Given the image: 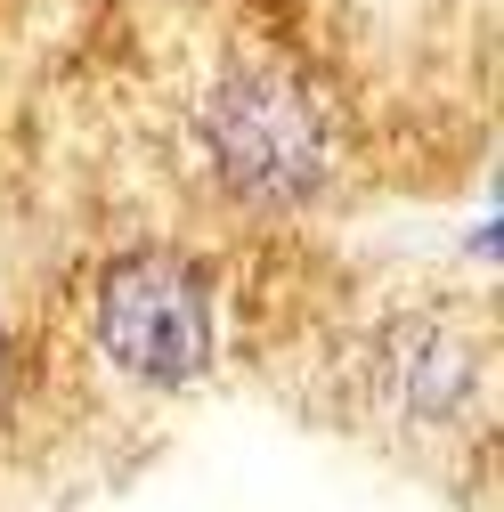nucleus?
<instances>
[{
    "instance_id": "4",
    "label": "nucleus",
    "mask_w": 504,
    "mask_h": 512,
    "mask_svg": "<svg viewBox=\"0 0 504 512\" xmlns=\"http://www.w3.org/2000/svg\"><path fill=\"white\" fill-rule=\"evenodd\" d=\"M17 399H25V350H17V326L0 317V431L17 423Z\"/></svg>"
},
{
    "instance_id": "1",
    "label": "nucleus",
    "mask_w": 504,
    "mask_h": 512,
    "mask_svg": "<svg viewBox=\"0 0 504 512\" xmlns=\"http://www.w3.org/2000/svg\"><path fill=\"white\" fill-rule=\"evenodd\" d=\"M496 382H504L496 317L480 293H448V285H374L342 301L309 350L318 415L431 480L488 472Z\"/></svg>"
},
{
    "instance_id": "3",
    "label": "nucleus",
    "mask_w": 504,
    "mask_h": 512,
    "mask_svg": "<svg viewBox=\"0 0 504 512\" xmlns=\"http://www.w3.org/2000/svg\"><path fill=\"white\" fill-rule=\"evenodd\" d=\"M228 277L187 236L106 244L74 285L82 358L139 399H196L228 366Z\"/></svg>"
},
{
    "instance_id": "2",
    "label": "nucleus",
    "mask_w": 504,
    "mask_h": 512,
    "mask_svg": "<svg viewBox=\"0 0 504 512\" xmlns=\"http://www.w3.org/2000/svg\"><path fill=\"white\" fill-rule=\"evenodd\" d=\"M171 155L212 212L244 228H301L350 196L358 114L309 49L277 33H236L179 82Z\"/></svg>"
}]
</instances>
